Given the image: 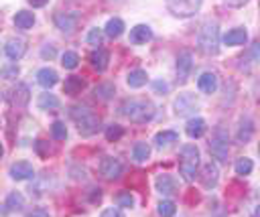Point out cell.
Listing matches in <instances>:
<instances>
[{"label": "cell", "mask_w": 260, "mask_h": 217, "mask_svg": "<svg viewBox=\"0 0 260 217\" xmlns=\"http://www.w3.org/2000/svg\"><path fill=\"white\" fill-rule=\"evenodd\" d=\"M120 112L135 124H147L155 118V106L147 100H126L120 106Z\"/></svg>", "instance_id": "6da1fadb"}, {"label": "cell", "mask_w": 260, "mask_h": 217, "mask_svg": "<svg viewBox=\"0 0 260 217\" xmlns=\"http://www.w3.org/2000/svg\"><path fill=\"white\" fill-rule=\"evenodd\" d=\"M197 45L205 55H215L220 51V27L215 21H207L201 25L197 35Z\"/></svg>", "instance_id": "7a4b0ae2"}, {"label": "cell", "mask_w": 260, "mask_h": 217, "mask_svg": "<svg viewBox=\"0 0 260 217\" xmlns=\"http://www.w3.org/2000/svg\"><path fill=\"white\" fill-rule=\"evenodd\" d=\"M69 114L75 120L77 130H79L81 136H94L100 130V118L92 110H88L85 106H73Z\"/></svg>", "instance_id": "3957f363"}, {"label": "cell", "mask_w": 260, "mask_h": 217, "mask_svg": "<svg viewBox=\"0 0 260 217\" xmlns=\"http://www.w3.org/2000/svg\"><path fill=\"white\" fill-rule=\"evenodd\" d=\"M199 166V148L195 144H185L181 148V158H179V170L185 181H193L197 175Z\"/></svg>", "instance_id": "277c9868"}, {"label": "cell", "mask_w": 260, "mask_h": 217, "mask_svg": "<svg viewBox=\"0 0 260 217\" xmlns=\"http://www.w3.org/2000/svg\"><path fill=\"white\" fill-rule=\"evenodd\" d=\"M165 3H167V9L173 17L189 19L195 13H199L203 0H165Z\"/></svg>", "instance_id": "5b68a950"}, {"label": "cell", "mask_w": 260, "mask_h": 217, "mask_svg": "<svg viewBox=\"0 0 260 217\" xmlns=\"http://www.w3.org/2000/svg\"><path fill=\"white\" fill-rule=\"evenodd\" d=\"M228 150H230V142H228V132L220 126L215 128L211 140H209V152L215 160L220 162H226L228 160Z\"/></svg>", "instance_id": "8992f818"}, {"label": "cell", "mask_w": 260, "mask_h": 217, "mask_svg": "<svg viewBox=\"0 0 260 217\" xmlns=\"http://www.w3.org/2000/svg\"><path fill=\"white\" fill-rule=\"evenodd\" d=\"M199 110V102L193 94H181L177 100H175V114L179 118H187V116H193L195 112Z\"/></svg>", "instance_id": "52a82bcc"}, {"label": "cell", "mask_w": 260, "mask_h": 217, "mask_svg": "<svg viewBox=\"0 0 260 217\" xmlns=\"http://www.w3.org/2000/svg\"><path fill=\"white\" fill-rule=\"evenodd\" d=\"M191 69H193V55H191V51L185 49V51H181L177 55V81L185 83L189 73H191Z\"/></svg>", "instance_id": "ba28073f"}, {"label": "cell", "mask_w": 260, "mask_h": 217, "mask_svg": "<svg viewBox=\"0 0 260 217\" xmlns=\"http://www.w3.org/2000/svg\"><path fill=\"white\" fill-rule=\"evenodd\" d=\"M122 162L118 160V158H114V156H106V158H102V162H100V172L104 175V179H108V181H114V179H118L120 175H122Z\"/></svg>", "instance_id": "9c48e42d"}, {"label": "cell", "mask_w": 260, "mask_h": 217, "mask_svg": "<svg viewBox=\"0 0 260 217\" xmlns=\"http://www.w3.org/2000/svg\"><path fill=\"white\" fill-rule=\"evenodd\" d=\"M258 59H260V43H252L244 51V55L240 57V69L242 71H250L258 63Z\"/></svg>", "instance_id": "30bf717a"}, {"label": "cell", "mask_w": 260, "mask_h": 217, "mask_svg": "<svg viewBox=\"0 0 260 217\" xmlns=\"http://www.w3.org/2000/svg\"><path fill=\"white\" fill-rule=\"evenodd\" d=\"M155 187H157V191H159L163 197H171V195L177 193V181H175V177H171V175H167V172H163V175L157 177Z\"/></svg>", "instance_id": "8fae6325"}, {"label": "cell", "mask_w": 260, "mask_h": 217, "mask_svg": "<svg viewBox=\"0 0 260 217\" xmlns=\"http://www.w3.org/2000/svg\"><path fill=\"white\" fill-rule=\"evenodd\" d=\"M77 19H79L77 13H59V15H55V25L63 33H73L75 25H77Z\"/></svg>", "instance_id": "7c38bea8"}, {"label": "cell", "mask_w": 260, "mask_h": 217, "mask_svg": "<svg viewBox=\"0 0 260 217\" xmlns=\"http://www.w3.org/2000/svg\"><path fill=\"white\" fill-rule=\"evenodd\" d=\"M27 53V43L23 39H9L5 45V55L13 61H19Z\"/></svg>", "instance_id": "4fadbf2b"}, {"label": "cell", "mask_w": 260, "mask_h": 217, "mask_svg": "<svg viewBox=\"0 0 260 217\" xmlns=\"http://www.w3.org/2000/svg\"><path fill=\"white\" fill-rule=\"evenodd\" d=\"M11 177L15 181H27V179H33L35 177V168L31 162L27 160H21V162H15L11 166Z\"/></svg>", "instance_id": "5bb4252c"}, {"label": "cell", "mask_w": 260, "mask_h": 217, "mask_svg": "<svg viewBox=\"0 0 260 217\" xmlns=\"http://www.w3.org/2000/svg\"><path fill=\"white\" fill-rule=\"evenodd\" d=\"M218 181H220V168H218V164L215 162H207L205 166H203V172H201V183H203V187L205 189H213L215 185H218Z\"/></svg>", "instance_id": "9a60e30c"}, {"label": "cell", "mask_w": 260, "mask_h": 217, "mask_svg": "<svg viewBox=\"0 0 260 217\" xmlns=\"http://www.w3.org/2000/svg\"><path fill=\"white\" fill-rule=\"evenodd\" d=\"M153 39V31L147 25H137L133 31H130V43L133 45H145Z\"/></svg>", "instance_id": "2e32d148"}, {"label": "cell", "mask_w": 260, "mask_h": 217, "mask_svg": "<svg viewBox=\"0 0 260 217\" xmlns=\"http://www.w3.org/2000/svg\"><path fill=\"white\" fill-rule=\"evenodd\" d=\"M37 81H39V85H41V88L49 90V88H53V85L59 81V75H57V71H55V69H51V67H43V69H39V71H37Z\"/></svg>", "instance_id": "e0dca14e"}, {"label": "cell", "mask_w": 260, "mask_h": 217, "mask_svg": "<svg viewBox=\"0 0 260 217\" xmlns=\"http://www.w3.org/2000/svg\"><path fill=\"white\" fill-rule=\"evenodd\" d=\"M108 61H110V53H108L106 49H102V47H98V49L90 55V63H92V67H94V69H98L100 73H102V71H106Z\"/></svg>", "instance_id": "ac0fdd59"}, {"label": "cell", "mask_w": 260, "mask_h": 217, "mask_svg": "<svg viewBox=\"0 0 260 217\" xmlns=\"http://www.w3.org/2000/svg\"><path fill=\"white\" fill-rule=\"evenodd\" d=\"M197 88L203 92V94H213L218 90V75L215 73H201L199 79H197Z\"/></svg>", "instance_id": "d6986e66"}, {"label": "cell", "mask_w": 260, "mask_h": 217, "mask_svg": "<svg viewBox=\"0 0 260 217\" xmlns=\"http://www.w3.org/2000/svg\"><path fill=\"white\" fill-rule=\"evenodd\" d=\"M13 106H17V108H25L27 104H29V98H31V94H29V88L25 85V83H19L17 88H13Z\"/></svg>", "instance_id": "ffe728a7"}, {"label": "cell", "mask_w": 260, "mask_h": 217, "mask_svg": "<svg viewBox=\"0 0 260 217\" xmlns=\"http://www.w3.org/2000/svg\"><path fill=\"white\" fill-rule=\"evenodd\" d=\"M175 142H179V134L175 132V130H163V132H159L157 136H155V144H157V148H169V146H173Z\"/></svg>", "instance_id": "44dd1931"}, {"label": "cell", "mask_w": 260, "mask_h": 217, "mask_svg": "<svg viewBox=\"0 0 260 217\" xmlns=\"http://www.w3.org/2000/svg\"><path fill=\"white\" fill-rule=\"evenodd\" d=\"M246 41H248V33L244 31V29H232L230 33H226V37H224V43L226 45H230V47H236V45H246Z\"/></svg>", "instance_id": "7402d4cb"}, {"label": "cell", "mask_w": 260, "mask_h": 217, "mask_svg": "<svg viewBox=\"0 0 260 217\" xmlns=\"http://www.w3.org/2000/svg\"><path fill=\"white\" fill-rule=\"evenodd\" d=\"M205 128H207V124H205L203 118H191L185 126V132H187L189 138H199V136H203Z\"/></svg>", "instance_id": "603a6c76"}, {"label": "cell", "mask_w": 260, "mask_h": 217, "mask_svg": "<svg viewBox=\"0 0 260 217\" xmlns=\"http://www.w3.org/2000/svg\"><path fill=\"white\" fill-rule=\"evenodd\" d=\"M33 25H35V15H33V13H29V11H19V13L15 15V27H17V29L29 31V29H33Z\"/></svg>", "instance_id": "cb8c5ba5"}, {"label": "cell", "mask_w": 260, "mask_h": 217, "mask_svg": "<svg viewBox=\"0 0 260 217\" xmlns=\"http://www.w3.org/2000/svg\"><path fill=\"white\" fill-rule=\"evenodd\" d=\"M59 98L57 96H53V94H41L39 96V100H37V106L41 108V110H45V112H53V110H57L59 108Z\"/></svg>", "instance_id": "d4e9b609"}, {"label": "cell", "mask_w": 260, "mask_h": 217, "mask_svg": "<svg viewBox=\"0 0 260 217\" xmlns=\"http://www.w3.org/2000/svg\"><path fill=\"white\" fill-rule=\"evenodd\" d=\"M83 85H85V81H83L81 77L71 75V77H67V79H65V83H63V92H65L67 96H75V94H79V92L83 90Z\"/></svg>", "instance_id": "484cf974"}, {"label": "cell", "mask_w": 260, "mask_h": 217, "mask_svg": "<svg viewBox=\"0 0 260 217\" xmlns=\"http://www.w3.org/2000/svg\"><path fill=\"white\" fill-rule=\"evenodd\" d=\"M147 79H149V75H147V71H143V69H135V71H130L128 73V77H126V83L130 85V88H143L145 83H147Z\"/></svg>", "instance_id": "4316f807"}, {"label": "cell", "mask_w": 260, "mask_h": 217, "mask_svg": "<svg viewBox=\"0 0 260 217\" xmlns=\"http://www.w3.org/2000/svg\"><path fill=\"white\" fill-rule=\"evenodd\" d=\"M124 29H126V27H124V21H122V19H110V21L106 23V29H104V31H106L108 37L118 39V37L124 33Z\"/></svg>", "instance_id": "83f0119b"}, {"label": "cell", "mask_w": 260, "mask_h": 217, "mask_svg": "<svg viewBox=\"0 0 260 217\" xmlns=\"http://www.w3.org/2000/svg\"><path fill=\"white\" fill-rule=\"evenodd\" d=\"M254 134V126H252V120L250 118H242L240 120V128H238V140L240 142H248Z\"/></svg>", "instance_id": "f1b7e54d"}, {"label": "cell", "mask_w": 260, "mask_h": 217, "mask_svg": "<svg viewBox=\"0 0 260 217\" xmlns=\"http://www.w3.org/2000/svg\"><path fill=\"white\" fill-rule=\"evenodd\" d=\"M149 156H151V146L147 142H137L135 148H133V158L137 162H145Z\"/></svg>", "instance_id": "f546056e"}, {"label": "cell", "mask_w": 260, "mask_h": 217, "mask_svg": "<svg viewBox=\"0 0 260 217\" xmlns=\"http://www.w3.org/2000/svg\"><path fill=\"white\" fill-rule=\"evenodd\" d=\"M7 207H9V211H21V209L25 207L23 195H21L19 191H13V193L7 197Z\"/></svg>", "instance_id": "4dcf8cb0"}, {"label": "cell", "mask_w": 260, "mask_h": 217, "mask_svg": "<svg viewBox=\"0 0 260 217\" xmlns=\"http://www.w3.org/2000/svg\"><path fill=\"white\" fill-rule=\"evenodd\" d=\"M94 96L98 100H110L114 96V85L112 83H100L94 88Z\"/></svg>", "instance_id": "1f68e13d"}, {"label": "cell", "mask_w": 260, "mask_h": 217, "mask_svg": "<svg viewBox=\"0 0 260 217\" xmlns=\"http://www.w3.org/2000/svg\"><path fill=\"white\" fill-rule=\"evenodd\" d=\"M157 211H159V215H161V217H175V213H177V205H175L173 201L165 199V201H161V203H159Z\"/></svg>", "instance_id": "d6a6232c"}, {"label": "cell", "mask_w": 260, "mask_h": 217, "mask_svg": "<svg viewBox=\"0 0 260 217\" xmlns=\"http://www.w3.org/2000/svg\"><path fill=\"white\" fill-rule=\"evenodd\" d=\"M114 201H116L118 207H135V197H133V193H130V191H120V193H116Z\"/></svg>", "instance_id": "836d02e7"}, {"label": "cell", "mask_w": 260, "mask_h": 217, "mask_svg": "<svg viewBox=\"0 0 260 217\" xmlns=\"http://www.w3.org/2000/svg\"><path fill=\"white\" fill-rule=\"evenodd\" d=\"M61 65H63L65 69H75V67L79 65V57H77V53H73V51H65V53H63V57H61Z\"/></svg>", "instance_id": "e575fe53"}, {"label": "cell", "mask_w": 260, "mask_h": 217, "mask_svg": "<svg viewBox=\"0 0 260 217\" xmlns=\"http://www.w3.org/2000/svg\"><path fill=\"white\" fill-rule=\"evenodd\" d=\"M51 134H53V138H55V140H65V138H67L65 122H61V120L53 122V124H51Z\"/></svg>", "instance_id": "d590c367"}, {"label": "cell", "mask_w": 260, "mask_h": 217, "mask_svg": "<svg viewBox=\"0 0 260 217\" xmlns=\"http://www.w3.org/2000/svg\"><path fill=\"white\" fill-rule=\"evenodd\" d=\"M234 168H236V172L238 175H250L252 172V168H254V164H252V160L250 158H238L236 160V164H234Z\"/></svg>", "instance_id": "8d00e7d4"}, {"label": "cell", "mask_w": 260, "mask_h": 217, "mask_svg": "<svg viewBox=\"0 0 260 217\" xmlns=\"http://www.w3.org/2000/svg\"><path fill=\"white\" fill-rule=\"evenodd\" d=\"M122 136H124L122 126H118V124H110V126L106 128V138H108L110 142H116V140H120Z\"/></svg>", "instance_id": "74e56055"}, {"label": "cell", "mask_w": 260, "mask_h": 217, "mask_svg": "<svg viewBox=\"0 0 260 217\" xmlns=\"http://www.w3.org/2000/svg\"><path fill=\"white\" fill-rule=\"evenodd\" d=\"M19 73H21V69H19L17 63L5 65L3 69H0V77H5V79H15V77H19Z\"/></svg>", "instance_id": "f35d334b"}, {"label": "cell", "mask_w": 260, "mask_h": 217, "mask_svg": "<svg viewBox=\"0 0 260 217\" xmlns=\"http://www.w3.org/2000/svg\"><path fill=\"white\" fill-rule=\"evenodd\" d=\"M102 39H104L102 29H90V33H88V37H85V41H88L90 45H102Z\"/></svg>", "instance_id": "ab89813d"}, {"label": "cell", "mask_w": 260, "mask_h": 217, "mask_svg": "<svg viewBox=\"0 0 260 217\" xmlns=\"http://www.w3.org/2000/svg\"><path fill=\"white\" fill-rule=\"evenodd\" d=\"M35 150H37V154L39 156H49V152H51V148H49V142H45V140H37L35 142Z\"/></svg>", "instance_id": "60d3db41"}, {"label": "cell", "mask_w": 260, "mask_h": 217, "mask_svg": "<svg viewBox=\"0 0 260 217\" xmlns=\"http://www.w3.org/2000/svg\"><path fill=\"white\" fill-rule=\"evenodd\" d=\"M100 217H124V213H122L120 207H108L100 213Z\"/></svg>", "instance_id": "b9f144b4"}, {"label": "cell", "mask_w": 260, "mask_h": 217, "mask_svg": "<svg viewBox=\"0 0 260 217\" xmlns=\"http://www.w3.org/2000/svg\"><path fill=\"white\" fill-rule=\"evenodd\" d=\"M153 88H155V92H159V94H167V92H169V85H167L165 81H155Z\"/></svg>", "instance_id": "7bdbcfd3"}, {"label": "cell", "mask_w": 260, "mask_h": 217, "mask_svg": "<svg viewBox=\"0 0 260 217\" xmlns=\"http://www.w3.org/2000/svg\"><path fill=\"white\" fill-rule=\"evenodd\" d=\"M41 55H43V59H53L55 57V47H43Z\"/></svg>", "instance_id": "ee69618b"}, {"label": "cell", "mask_w": 260, "mask_h": 217, "mask_svg": "<svg viewBox=\"0 0 260 217\" xmlns=\"http://www.w3.org/2000/svg\"><path fill=\"white\" fill-rule=\"evenodd\" d=\"M224 3L228 5V7H232V9H240V7H244L248 0H224Z\"/></svg>", "instance_id": "f6af8a7d"}, {"label": "cell", "mask_w": 260, "mask_h": 217, "mask_svg": "<svg viewBox=\"0 0 260 217\" xmlns=\"http://www.w3.org/2000/svg\"><path fill=\"white\" fill-rule=\"evenodd\" d=\"M27 217H49V213H47L45 209H35V211H31Z\"/></svg>", "instance_id": "bcb514c9"}, {"label": "cell", "mask_w": 260, "mask_h": 217, "mask_svg": "<svg viewBox=\"0 0 260 217\" xmlns=\"http://www.w3.org/2000/svg\"><path fill=\"white\" fill-rule=\"evenodd\" d=\"M47 3H49V0H29V5H33L35 9H43Z\"/></svg>", "instance_id": "7dc6e473"}, {"label": "cell", "mask_w": 260, "mask_h": 217, "mask_svg": "<svg viewBox=\"0 0 260 217\" xmlns=\"http://www.w3.org/2000/svg\"><path fill=\"white\" fill-rule=\"evenodd\" d=\"M254 217H260V205L256 207V211H254Z\"/></svg>", "instance_id": "c3c4849f"}, {"label": "cell", "mask_w": 260, "mask_h": 217, "mask_svg": "<svg viewBox=\"0 0 260 217\" xmlns=\"http://www.w3.org/2000/svg\"><path fill=\"white\" fill-rule=\"evenodd\" d=\"M3 154H5V148H3V144H0V158H3Z\"/></svg>", "instance_id": "681fc988"}, {"label": "cell", "mask_w": 260, "mask_h": 217, "mask_svg": "<svg viewBox=\"0 0 260 217\" xmlns=\"http://www.w3.org/2000/svg\"><path fill=\"white\" fill-rule=\"evenodd\" d=\"M3 98H5V96H3V90H0V102H3Z\"/></svg>", "instance_id": "f907efd6"}, {"label": "cell", "mask_w": 260, "mask_h": 217, "mask_svg": "<svg viewBox=\"0 0 260 217\" xmlns=\"http://www.w3.org/2000/svg\"><path fill=\"white\" fill-rule=\"evenodd\" d=\"M258 150H260V144H258Z\"/></svg>", "instance_id": "816d5d0a"}]
</instances>
